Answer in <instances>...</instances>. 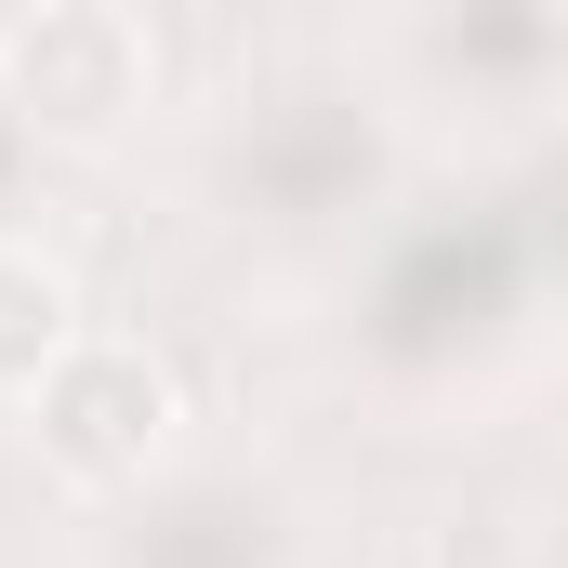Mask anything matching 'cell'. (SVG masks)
Instances as JSON below:
<instances>
[{"label":"cell","instance_id":"cell-1","mask_svg":"<svg viewBox=\"0 0 568 568\" xmlns=\"http://www.w3.org/2000/svg\"><path fill=\"white\" fill-rule=\"evenodd\" d=\"M344 344L384 397L449 410L489 371L529 357L542 331V225L516 199H436V212H384L344 252Z\"/></svg>","mask_w":568,"mask_h":568},{"label":"cell","instance_id":"cell-2","mask_svg":"<svg viewBox=\"0 0 568 568\" xmlns=\"http://www.w3.org/2000/svg\"><path fill=\"white\" fill-rule=\"evenodd\" d=\"M212 199L265 252H357L397 212V106L344 67H278L225 106L212 133Z\"/></svg>","mask_w":568,"mask_h":568},{"label":"cell","instance_id":"cell-3","mask_svg":"<svg viewBox=\"0 0 568 568\" xmlns=\"http://www.w3.org/2000/svg\"><path fill=\"white\" fill-rule=\"evenodd\" d=\"M568 80V13L556 0H410L384 40V106H424L463 145H529Z\"/></svg>","mask_w":568,"mask_h":568},{"label":"cell","instance_id":"cell-4","mask_svg":"<svg viewBox=\"0 0 568 568\" xmlns=\"http://www.w3.org/2000/svg\"><path fill=\"white\" fill-rule=\"evenodd\" d=\"M27 436H40V476H53L67 503H120V489H145V476L185 449V384H172L159 344L80 317L67 357L27 384Z\"/></svg>","mask_w":568,"mask_h":568},{"label":"cell","instance_id":"cell-5","mask_svg":"<svg viewBox=\"0 0 568 568\" xmlns=\"http://www.w3.org/2000/svg\"><path fill=\"white\" fill-rule=\"evenodd\" d=\"M93 568H317V503L278 463H159L145 489L93 503Z\"/></svg>","mask_w":568,"mask_h":568},{"label":"cell","instance_id":"cell-6","mask_svg":"<svg viewBox=\"0 0 568 568\" xmlns=\"http://www.w3.org/2000/svg\"><path fill=\"white\" fill-rule=\"evenodd\" d=\"M0 106L27 120V145H120L159 106V40L133 0H27L0 27Z\"/></svg>","mask_w":568,"mask_h":568},{"label":"cell","instance_id":"cell-7","mask_svg":"<svg viewBox=\"0 0 568 568\" xmlns=\"http://www.w3.org/2000/svg\"><path fill=\"white\" fill-rule=\"evenodd\" d=\"M67 331H80V278L0 225V410H27V384L67 357Z\"/></svg>","mask_w":568,"mask_h":568},{"label":"cell","instance_id":"cell-8","mask_svg":"<svg viewBox=\"0 0 568 568\" xmlns=\"http://www.w3.org/2000/svg\"><path fill=\"white\" fill-rule=\"evenodd\" d=\"M27 172H40V145H27V120H13V106H0V225H13V212H27Z\"/></svg>","mask_w":568,"mask_h":568}]
</instances>
